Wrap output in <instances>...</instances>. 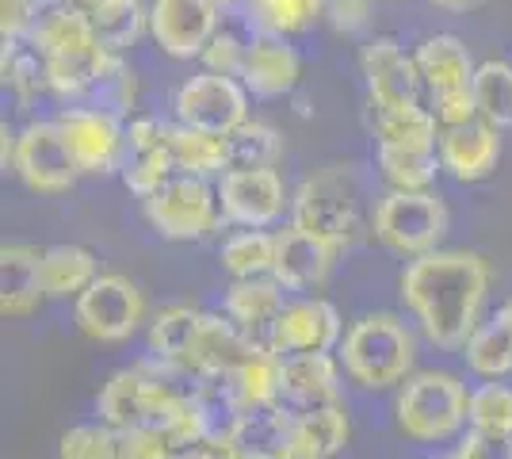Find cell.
<instances>
[{"mask_svg": "<svg viewBox=\"0 0 512 459\" xmlns=\"http://www.w3.org/2000/svg\"><path fill=\"white\" fill-rule=\"evenodd\" d=\"M360 73H363V85H367L371 108L394 111V108H413V104H421L425 81H421L417 58H413V50H406L394 35H375L371 43L363 46Z\"/></svg>", "mask_w": 512, "mask_h": 459, "instance_id": "12", "label": "cell"}, {"mask_svg": "<svg viewBox=\"0 0 512 459\" xmlns=\"http://www.w3.org/2000/svg\"><path fill=\"white\" fill-rule=\"evenodd\" d=\"M337 253L341 249L333 241L318 238V234H310V230L291 222L276 234V268H272V276L287 291H318L329 280Z\"/></svg>", "mask_w": 512, "mask_h": 459, "instance_id": "17", "label": "cell"}, {"mask_svg": "<svg viewBox=\"0 0 512 459\" xmlns=\"http://www.w3.org/2000/svg\"><path fill=\"white\" fill-rule=\"evenodd\" d=\"M54 123L65 134L81 173L107 176L127 165V123H123V115L96 108V104H69Z\"/></svg>", "mask_w": 512, "mask_h": 459, "instance_id": "10", "label": "cell"}, {"mask_svg": "<svg viewBox=\"0 0 512 459\" xmlns=\"http://www.w3.org/2000/svg\"><path fill=\"white\" fill-rule=\"evenodd\" d=\"M218 27H222V8L214 0H153L150 4V39L180 62L199 58Z\"/></svg>", "mask_w": 512, "mask_h": 459, "instance_id": "14", "label": "cell"}, {"mask_svg": "<svg viewBox=\"0 0 512 459\" xmlns=\"http://www.w3.org/2000/svg\"><path fill=\"white\" fill-rule=\"evenodd\" d=\"M100 276L96 253L85 245H54L43 249V291L46 299H77Z\"/></svg>", "mask_w": 512, "mask_h": 459, "instance_id": "29", "label": "cell"}, {"mask_svg": "<svg viewBox=\"0 0 512 459\" xmlns=\"http://www.w3.org/2000/svg\"><path fill=\"white\" fill-rule=\"evenodd\" d=\"M283 291L287 287L279 284L276 276H245V280H234L230 291H226V318H234L256 345H268L272 322H276L279 310L287 306L283 303Z\"/></svg>", "mask_w": 512, "mask_h": 459, "instance_id": "25", "label": "cell"}, {"mask_svg": "<svg viewBox=\"0 0 512 459\" xmlns=\"http://www.w3.org/2000/svg\"><path fill=\"white\" fill-rule=\"evenodd\" d=\"M302 81V54L291 46V39L276 35H253L249 54L241 66V85L249 88V96L260 100H279L287 92H295Z\"/></svg>", "mask_w": 512, "mask_h": 459, "instance_id": "18", "label": "cell"}, {"mask_svg": "<svg viewBox=\"0 0 512 459\" xmlns=\"http://www.w3.org/2000/svg\"><path fill=\"white\" fill-rule=\"evenodd\" d=\"M245 27L253 35L295 39L325 20V0H245Z\"/></svg>", "mask_w": 512, "mask_h": 459, "instance_id": "28", "label": "cell"}, {"mask_svg": "<svg viewBox=\"0 0 512 459\" xmlns=\"http://www.w3.org/2000/svg\"><path fill=\"white\" fill-rule=\"evenodd\" d=\"M172 176H176V161H172L169 142H165V146H157V150L130 153L127 165H123V180H127V188L138 199H150L157 188H165V184H169Z\"/></svg>", "mask_w": 512, "mask_h": 459, "instance_id": "39", "label": "cell"}, {"mask_svg": "<svg viewBox=\"0 0 512 459\" xmlns=\"http://www.w3.org/2000/svg\"><path fill=\"white\" fill-rule=\"evenodd\" d=\"M413 58H417V69H421L428 100L448 96V92H463V88L474 85V69L478 66H474L467 43L459 35H448V31L428 35V39L417 43Z\"/></svg>", "mask_w": 512, "mask_h": 459, "instance_id": "21", "label": "cell"}, {"mask_svg": "<svg viewBox=\"0 0 512 459\" xmlns=\"http://www.w3.org/2000/svg\"><path fill=\"white\" fill-rule=\"evenodd\" d=\"M222 268L234 276V280H245V276H272L276 268V234L268 230H237L234 238L222 241Z\"/></svg>", "mask_w": 512, "mask_h": 459, "instance_id": "34", "label": "cell"}, {"mask_svg": "<svg viewBox=\"0 0 512 459\" xmlns=\"http://www.w3.org/2000/svg\"><path fill=\"white\" fill-rule=\"evenodd\" d=\"M12 173L39 196H62L77 184L81 165L69 150L65 134L58 131V123L50 119V123H27L20 131Z\"/></svg>", "mask_w": 512, "mask_h": 459, "instance_id": "11", "label": "cell"}, {"mask_svg": "<svg viewBox=\"0 0 512 459\" xmlns=\"http://www.w3.org/2000/svg\"><path fill=\"white\" fill-rule=\"evenodd\" d=\"M96 410H100V421L111 425L115 433H130V429L161 433L172 452L211 433V421L195 394L172 391L169 383H161L157 375L142 368L111 375L100 391Z\"/></svg>", "mask_w": 512, "mask_h": 459, "instance_id": "2", "label": "cell"}, {"mask_svg": "<svg viewBox=\"0 0 512 459\" xmlns=\"http://www.w3.org/2000/svg\"><path fill=\"white\" fill-rule=\"evenodd\" d=\"M490 291V264L467 249H432L413 257L402 272V299L421 322L425 337L440 349H467L482 326Z\"/></svg>", "mask_w": 512, "mask_h": 459, "instance_id": "1", "label": "cell"}, {"mask_svg": "<svg viewBox=\"0 0 512 459\" xmlns=\"http://www.w3.org/2000/svg\"><path fill=\"white\" fill-rule=\"evenodd\" d=\"M444 234H448V207L432 188L425 192L390 188L375 203V238L402 257H425L440 249Z\"/></svg>", "mask_w": 512, "mask_h": 459, "instance_id": "5", "label": "cell"}, {"mask_svg": "<svg viewBox=\"0 0 512 459\" xmlns=\"http://www.w3.org/2000/svg\"><path fill=\"white\" fill-rule=\"evenodd\" d=\"M58 459H123L119 456V433L111 425H77L58 444Z\"/></svg>", "mask_w": 512, "mask_h": 459, "instance_id": "41", "label": "cell"}, {"mask_svg": "<svg viewBox=\"0 0 512 459\" xmlns=\"http://www.w3.org/2000/svg\"><path fill=\"white\" fill-rule=\"evenodd\" d=\"M279 372H283V356L268 345L241 360L234 372L226 375L230 387H234V398L241 410H253V406H272L279 402Z\"/></svg>", "mask_w": 512, "mask_h": 459, "instance_id": "30", "label": "cell"}, {"mask_svg": "<svg viewBox=\"0 0 512 459\" xmlns=\"http://www.w3.org/2000/svg\"><path fill=\"white\" fill-rule=\"evenodd\" d=\"M455 459H512V437H497V433L470 429L467 437L459 440Z\"/></svg>", "mask_w": 512, "mask_h": 459, "instance_id": "45", "label": "cell"}, {"mask_svg": "<svg viewBox=\"0 0 512 459\" xmlns=\"http://www.w3.org/2000/svg\"><path fill=\"white\" fill-rule=\"evenodd\" d=\"M218 203L230 222L264 230L283 219L291 196L276 169H230L218 176Z\"/></svg>", "mask_w": 512, "mask_h": 459, "instance_id": "13", "label": "cell"}, {"mask_svg": "<svg viewBox=\"0 0 512 459\" xmlns=\"http://www.w3.org/2000/svg\"><path fill=\"white\" fill-rule=\"evenodd\" d=\"M169 459H237L234 444L230 437H222V433H207V437L192 440V444H184V448H176Z\"/></svg>", "mask_w": 512, "mask_h": 459, "instance_id": "48", "label": "cell"}, {"mask_svg": "<svg viewBox=\"0 0 512 459\" xmlns=\"http://www.w3.org/2000/svg\"><path fill=\"white\" fill-rule=\"evenodd\" d=\"M371 134L383 146H436L440 142V123L425 104L394 111L371 108Z\"/></svg>", "mask_w": 512, "mask_h": 459, "instance_id": "32", "label": "cell"}, {"mask_svg": "<svg viewBox=\"0 0 512 459\" xmlns=\"http://www.w3.org/2000/svg\"><path fill=\"white\" fill-rule=\"evenodd\" d=\"M436 150H440V165L451 180L478 184L501 161V127L486 123L482 115L470 119V123H459V127H444Z\"/></svg>", "mask_w": 512, "mask_h": 459, "instance_id": "16", "label": "cell"}, {"mask_svg": "<svg viewBox=\"0 0 512 459\" xmlns=\"http://www.w3.org/2000/svg\"><path fill=\"white\" fill-rule=\"evenodd\" d=\"M291 222L318 234V238L333 241L337 249H348L363 238V215L356 188L348 184L341 169L310 176L302 184L295 199H291Z\"/></svg>", "mask_w": 512, "mask_h": 459, "instance_id": "6", "label": "cell"}, {"mask_svg": "<svg viewBox=\"0 0 512 459\" xmlns=\"http://www.w3.org/2000/svg\"><path fill=\"white\" fill-rule=\"evenodd\" d=\"M474 104H478V115L501 127V131H512V66L501 62V58H490L474 69Z\"/></svg>", "mask_w": 512, "mask_h": 459, "instance_id": "36", "label": "cell"}, {"mask_svg": "<svg viewBox=\"0 0 512 459\" xmlns=\"http://www.w3.org/2000/svg\"><path fill=\"white\" fill-rule=\"evenodd\" d=\"M428 108H432V115H436L440 131H444V127H459V123H470V119H478L474 88H463V92H448V96H436V100H428Z\"/></svg>", "mask_w": 512, "mask_h": 459, "instance_id": "44", "label": "cell"}, {"mask_svg": "<svg viewBox=\"0 0 512 459\" xmlns=\"http://www.w3.org/2000/svg\"><path fill=\"white\" fill-rule=\"evenodd\" d=\"M341 341V314L325 299H295L276 314L268 345L279 356L295 352H329Z\"/></svg>", "mask_w": 512, "mask_h": 459, "instance_id": "15", "label": "cell"}, {"mask_svg": "<svg viewBox=\"0 0 512 459\" xmlns=\"http://www.w3.org/2000/svg\"><path fill=\"white\" fill-rule=\"evenodd\" d=\"M146 203V219L150 226L169 241H195V238H207L218 222V192L203 176H188V173H176L165 184L157 188Z\"/></svg>", "mask_w": 512, "mask_h": 459, "instance_id": "8", "label": "cell"}, {"mask_svg": "<svg viewBox=\"0 0 512 459\" xmlns=\"http://www.w3.org/2000/svg\"><path fill=\"white\" fill-rule=\"evenodd\" d=\"M417 360V341L398 314H363L360 322L344 333L341 364L352 383L367 391H386L406 383Z\"/></svg>", "mask_w": 512, "mask_h": 459, "instance_id": "3", "label": "cell"}, {"mask_svg": "<svg viewBox=\"0 0 512 459\" xmlns=\"http://www.w3.org/2000/svg\"><path fill=\"white\" fill-rule=\"evenodd\" d=\"M379 173L390 188L425 192L432 188L436 173H444L436 146H383L379 142Z\"/></svg>", "mask_w": 512, "mask_h": 459, "instance_id": "31", "label": "cell"}, {"mask_svg": "<svg viewBox=\"0 0 512 459\" xmlns=\"http://www.w3.org/2000/svg\"><path fill=\"white\" fill-rule=\"evenodd\" d=\"M46 299L43 291V249L4 245L0 249V310L4 318H27Z\"/></svg>", "mask_w": 512, "mask_h": 459, "instance_id": "22", "label": "cell"}, {"mask_svg": "<svg viewBox=\"0 0 512 459\" xmlns=\"http://www.w3.org/2000/svg\"><path fill=\"white\" fill-rule=\"evenodd\" d=\"M81 4L96 27V39L115 54H127L150 31V8L142 0H81Z\"/></svg>", "mask_w": 512, "mask_h": 459, "instance_id": "27", "label": "cell"}, {"mask_svg": "<svg viewBox=\"0 0 512 459\" xmlns=\"http://www.w3.org/2000/svg\"><path fill=\"white\" fill-rule=\"evenodd\" d=\"M325 23L337 35H356L371 23V0H325Z\"/></svg>", "mask_w": 512, "mask_h": 459, "instance_id": "43", "label": "cell"}, {"mask_svg": "<svg viewBox=\"0 0 512 459\" xmlns=\"http://www.w3.org/2000/svg\"><path fill=\"white\" fill-rule=\"evenodd\" d=\"M27 43L43 58H54V54H73V50L96 46L100 39H96V27L88 20L81 0H39Z\"/></svg>", "mask_w": 512, "mask_h": 459, "instance_id": "20", "label": "cell"}, {"mask_svg": "<svg viewBox=\"0 0 512 459\" xmlns=\"http://www.w3.org/2000/svg\"><path fill=\"white\" fill-rule=\"evenodd\" d=\"M279 402L287 410H310L325 402H341V368L329 352H295L283 356Z\"/></svg>", "mask_w": 512, "mask_h": 459, "instance_id": "19", "label": "cell"}, {"mask_svg": "<svg viewBox=\"0 0 512 459\" xmlns=\"http://www.w3.org/2000/svg\"><path fill=\"white\" fill-rule=\"evenodd\" d=\"M291 425H295V414L283 402H272V406L241 410L226 437L234 444L237 459H283Z\"/></svg>", "mask_w": 512, "mask_h": 459, "instance_id": "23", "label": "cell"}, {"mask_svg": "<svg viewBox=\"0 0 512 459\" xmlns=\"http://www.w3.org/2000/svg\"><path fill=\"white\" fill-rule=\"evenodd\" d=\"M0 77H4V88H8L20 104H31L39 92H50V88H46V58L27 43V39H4Z\"/></svg>", "mask_w": 512, "mask_h": 459, "instance_id": "35", "label": "cell"}, {"mask_svg": "<svg viewBox=\"0 0 512 459\" xmlns=\"http://www.w3.org/2000/svg\"><path fill=\"white\" fill-rule=\"evenodd\" d=\"M222 12H230V8H245V0H214Z\"/></svg>", "mask_w": 512, "mask_h": 459, "instance_id": "50", "label": "cell"}, {"mask_svg": "<svg viewBox=\"0 0 512 459\" xmlns=\"http://www.w3.org/2000/svg\"><path fill=\"white\" fill-rule=\"evenodd\" d=\"M501 310H505V314H509V322H512V299H509V303H505V306H501Z\"/></svg>", "mask_w": 512, "mask_h": 459, "instance_id": "51", "label": "cell"}, {"mask_svg": "<svg viewBox=\"0 0 512 459\" xmlns=\"http://www.w3.org/2000/svg\"><path fill=\"white\" fill-rule=\"evenodd\" d=\"M172 111H176V123H184V127L234 134L237 127L249 123V88L237 77L203 69V73H195L176 88Z\"/></svg>", "mask_w": 512, "mask_h": 459, "instance_id": "9", "label": "cell"}, {"mask_svg": "<svg viewBox=\"0 0 512 459\" xmlns=\"http://www.w3.org/2000/svg\"><path fill=\"white\" fill-rule=\"evenodd\" d=\"M199 314H203V310H192V306H169V310H161L150 322V337H146L153 360H161V364H169V368H180V364H184V352L192 345Z\"/></svg>", "mask_w": 512, "mask_h": 459, "instance_id": "37", "label": "cell"}, {"mask_svg": "<svg viewBox=\"0 0 512 459\" xmlns=\"http://www.w3.org/2000/svg\"><path fill=\"white\" fill-rule=\"evenodd\" d=\"M394 421L417 444L451 440L470 421V394L451 372H417L394 398Z\"/></svg>", "mask_w": 512, "mask_h": 459, "instance_id": "4", "label": "cell"}, {"mask_svg": "<svg viewBox=\"0 0 512 459\" xmlns=\"http://www.w3.org/2000/svg\"><path fill=\"white\" fill-rule=\"evenodd\" d=\"M73 318H77V326H81L85 337L104 341V345H119V341H127L130 333L142 326V318H146L142 287L134 284V280H127V276L104 272V276H96V280L77 295Z\"/></svg>", "mask_w": 512, "mask_h": 459, "instance_id": "7", "label": "cell"}, {"mask_svg": "<svg viewBox=\"0 0 512 459\" xmlns=\"http://www.w3.org/2000/svg\"><path fill=\"white\" fill-rule=\"evenodd\" d=\"M230 150H234V169H276L283 157V142L276 127L249 119L245 127L230 134Z\"/></svg>", "mask_w": 512, "mask_h": 459, "instance_id": "38", "label": "cell"}, {"mask_svg": "<svg viewBox=\"0 0 512 459\" xmlns=\"http://www.w3.org/2000/svg\"><path fill=\"white\" fill-rule=\"evenodd\" d=\"M470 429L512 437V387L486 383L470 394Z\"/></svg>", "mask_w": 512, "mask_h": 459, "instance_id": "40", "label": "cell"}, {"mask_svg": "<svg viewBox=\"0 0 512 459\" xmlns=\"http://www.w3.org/2000/svg\"><path fill=\"white\" fill-rule=\"evenodd\" d=\"M245 54H249V43L234 35V31H226V27H218L214 31V39L203 46V54H199V62L211 69V73H226V77H241V66H245Z\"/></svg>", "mask_w": 512, "mask_h": 459, "instance_id": "42", "label": "cell"}, {"mask_svg": "<svg viewBox=\"0 0 512 459\" xmlns=\"http://www.w3.org/2000/svg\"><path fill=\"white\" fill-rule=\"evenodd\" d=\"M165 138H169V127L153 115H134L127 123V153L157 150V146H165Z\"/></svg>", "mask_w": 512, "mask_h": 459, "instance_id": "47", "label": "cell"}, {"mask_svg": "<svg viewBox=\"0 0 512 459\" xmlns=\"http://www.w3.org/2000/svg\"><path fill=\"white\" fill-rule=\"evenodd\" d=\"M291 440L283 459H333L348 444V410L341 402H325L310 410H291Z\"/></svg>", "mask_w": 512, "mask_h": 459, "instance_id": "24", "label": "cell"}, {"mask_svg": "<svg viewBox=\"0 0 512 459\" xmlns=\"http://www.w3.org/2000/svg\"><path fill=\"white\" fill-rule=\"evenodd\" d=\"M467 364L470 372L482 379H505L512 372V322L505 310H497L493 322H482L467 341Z\"/></svg>", "mask_w": 512, "mask_h": 459, "instance_id": "33", "label": "cell"}, {"mask_svg": "<svg viewBox=\"0 0 512 459\" xmlns=\"http://www.w3.org/2000/svg\"><path fill=\"white\" fill-rule=\"evenodd\" d=\"M428 4H436V8H444V12H474V8H482L486 0H428Z\"/></svg>", "mask_w": 512, "mask_h": 459, "instance_id": "49", "label": "cell"}, {"mask_svg": "<svg viewBox=\"0 0 512 459\" xmlns=\"http://www.w3.org/2000/svg\"><path fill=\"white\" fill-rule=\"evenodd\" d=\"M169 150L176 161V173L188 176H222L234 169V150H230V134H211L199 131V127H184V123H172L169 127Z\"/></svg>", "mask_w": 512, "mask_h": 459, "instance_id": "26", "label": "cell"}, {"mask_svg": "<svg viewBox=\"0 0 512 459\" xmlns=\"http://www.w3.org/2000/svg\"><path fill=\"white\" fill-rule=\"evenodd\" d=\"M39 12V0H0V35L4 39H27Z\"/></svg>", "mask_w": 512, "mask_h": 459, "instance_id": "46", "label": "cell"}]
</instances>
